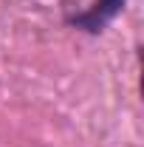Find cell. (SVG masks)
I'll return each instance as SVG.
<instances>
[{
	"mask_svg": "<svg viewBox=\"0 0 144 147\" xmlns=\"http://www.w3.org/2000/svg\"><path fill=\"white\" fill-rule=\"evenodd\" d=\"M122 9H124V0H93L90 9H85V11H79V14H73V17H68V20H71L76 28L96 34V31H102Z\"/></svg>",
	"mask_w": 144,
	"mask_h": 147,
	"instance_id": "6da1fadb",
	"label": "cell"
}]
</instances>
